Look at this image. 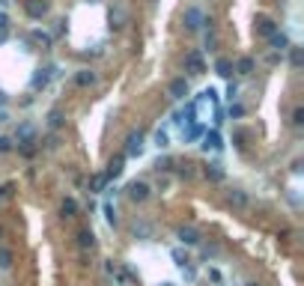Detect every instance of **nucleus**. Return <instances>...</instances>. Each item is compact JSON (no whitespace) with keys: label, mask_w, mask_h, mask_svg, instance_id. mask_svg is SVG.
<instances>
[{"label":"nucleus","mask_w":304,"mask_h":286,"mask_svg":"<svg viewBox=\"0 0 304 286\" xmlns=\"http://www.w3.org/2000/svg\"><path fill=\"white\" fill-rule=\"evenodd\" d=\"M155 146H158V149L170 146V137H167V131H164V128H158V131H155Z\"/></svg>","instance_id":"25"},{"label":"nucleus","mask_w":304,"mask_h":286,"mask_svg":"<svg viewBox=\"0 0 304 286\" xmlns=\"http://www.w3.org/2000/svg\"><path fill=\"white\" fill-rule=\"evenodd\" d=\"M269 42H272V48L275 51H290L293 45H290V39H287V33H272L269 36Z\"/></svg>","instance_id":"11"},{"label":"nucleus","mask_w":304,"mask_h":286,"mask_svg":"<svg viewBox=\"0 0 304 286\" xmlns=\"http://www.w3.org/2000/svg\"><path fill=\"white\" fill-rule=\"evenodd\" d=\"M293 122H296V125H302V122H304V110H302V107H296V113H293Z\"/></svg>","instance_id":"35"},{"label":"nucleus","mask_w":304,"mask_h":286,"mask_svg":"<svg viewBox=\"0 0 304 286\" xmlns=\"http://www.w3.org/2000/svg\"><path fill=\"white\" fill-rule=\"evenodd\" d=\"M90 3H99V0H90Z\"/></svg>","instance_id":"42"},{"label":"nucleus","mask_w":304,"mask_h":286,"mask_svg":"<svg viewBox=\"0 0 304 286\" xmlns=\"http://www.w3.org/2000/svg\"><path fill=\"white\" fill-rule=\"evenodd\" d=\"M78 245H81V251H93L96 248V233L93 230H81L78 233Z\"/></svg>","instance_id":"10"},{"label":"nucleus","mask_w":304,"mask_h":286,"mask_svg":"<svg viewBox=\"0 0 304 286\" xmlns=\"http://www.w3.org/2000/svg\"><path fill=\"white\" fill-rule=\"evenodd\" d=\"M203 149H212V152L221 149V134L218 131H206L203 134Z\"/></svg>","instance_id":"14"},{"label":"nucleus","mask_w":304,"mask_h":286,"mask_svg":"<svg viewBox=\"0 0 304 286\" xmlns=\"http://www.w3.org/2000/svg\"><path fill=\"white\" fill-rule=\"evenodd\" d=\"M293 51V66H302V48H290Z\"/></svg>","instance_id":"33"},{"label":"nucleus","mask_w":304,"mask_h":286,"mask_svg":"<svg viewBox=\"0 0 304 286\" xmlns=\"http://www.w3.org/2000/svg\"><path fill=\"white\" fill-rule=\"evenodd\" d=\"M15 143H18L24 152H33V143H36V125L21 122V125H18V131H15Z\"/></svg>","instance_id":"1"},{"label":"nucleus","mask_w":304,"mask_h":286,"mask_svg":"<svg viewBox=\"0 0 304 286\" xmlns=\"http://www.w3.org/2000/svg\"><path fill=\"white\" fill-rule=\"evenodd\" d=\"M158 286H173V284H158Z\"/></svg>","instance_id":"41"},{"label":"nucleus","mask_w":304,"mask_h":286,"mask_svg":"<svg viewBox=\"0 0 304 286\" xmlns=\"http://www.w3.org/2000/svg\"><path fill=\"white\" fill-rule=\"evenodd\" d=\"M185 69H188L191 75H203V72H206V63H203L200 51H191V54L185 57Z\"/></svg>","instance_id":"6"},{"label":"nucleus","mask_w":304,"mask_h":286,"mask_svg":"<svg viewBox=\"0 0 304 286\" xmlns=\"http://www.w3.org/2000/svg\"><path fill=\"white\" fill-rule=\"evenodd\" d=\"M104 185H107V176H104V173H96V176L90 179V194H101Z\"/></svg>","instance_id":"17"},{"label":"nucleus","mask_w":304,"mask_h":286,"mask_svg":"<svg viewBox=\"0 0 304 286\" xmlns=\"http://www.w3.org/2000/svg\"><path fill=\"white\" fill-rule=\"evenodd\" d=\"M24 9H27V15H30L33 21H42V18L48 15V9H51V6H48V0H27V3H24Z\"/></svg>","instance_id":"4"},{"label":"nucleus","mask_w":304,"mask_h":286,"mask_svg":"<svg viewBox=\"0 0 304 286\" xmlns=\"http://www.w3.org/2000/svg\"><path fill=\"white\" fill-rule=\"evenodd\" d=\"M227 95H230V98H236V95H239V87H236V84H230V87H227Z\"/></svg>","instance_id":"36"},{"label":"nucleus","mask_w":304,"mask_h":286,"mask_svg":"<svg viewBox=\"0 0 304 286\" xmlns=\"http://www.w3.org/2000/svg\"><path fill=\"white\" fill-rule=\"evenodd\" d=\"M203 173H206L209 182H224V167H221V164H206Z\"/></svg>","instance_id":"15"},{"label":"nucleus","mask_w":304,"mask_h":286,"mask_svg":"<svg viewBox=\"0 0 304 286\" xmlns=\"http://www.w3.org/2000/svg\"><path fill=\"white\" fill-rule=\"evenodd\" d=\"M0 197H3V188H0Z\"/></svg>","instance_id":"43"},{"label":"nucleus","mask_w":304,"mask_h":286,"mask_svg":"<svg viewBox=\"0 0 304 286\" xmlns=\"http://www.w3.org/2000/svg\"><path fill=\"white\" fill-rule=\"evenodd\" d=\"M75 81H78L81 87H93V84H96L99 78H96V72H90V69H81V72L75 75Z\"/></svg>","instance_id":"16"},{"label":"nucleus","mask_w":304,"mask_h":286,"mask_svg":"<svg viewBox=\"0 0 304 286\" xmlns=\"http://www.w3.org/2000/svg\"><path fill=\"white\" fill-rule=\"evenodd\" d=\"M236 72H239V75H251V72H254V60H251V57H239Z\"/></svg>","instance_id":"22"},{"label":"nucleus","mask_w":304,"mask_h":286,"mask_svg":"<svg viewBox=\"0 0 304 286\" xmlns=\"http://www.w3.org/2000/svg\"><path fill=\"white\" fill-rule=\"evenodd\" d=\"M0 236H3V233H0Z\"/></svg>","instance_id":"44"},{"label":"nucleus","mask_w":304,"mask_h":286,"mask_svg":"<svg viewBox=\"0 0 304 286\" xmlns=\"http://www.w3.org/2000/svg\"><path fill=\"white\" fill-rule=\"evenodd\" d=\"M48 125L57 131V128L63 125V113H60V110H51V113H48Z\"/></svg>","instance_id":"24"},{"label":"nucleus","mask_w":304,"mask_h":286,"mask_svg":"<svg viewBox=\"0 0 304 286\" xmlns=\"http://www.w3.org/2000/svg\"><path fill=\"white\" fill-rule=\"evenodd\" d=\"M230 203H233V206H248L251 200H248V194H245L242 188H233V191H230Z\"/></svg>","instance_id":"20"},{"label":"nucleus","mask_w":304,"mask_h":286,"mask_svg":"<svg viewBox=\"0 0 304 286\" xmlns=\"http://www.w3.org/2000/svg\"><path fill=\"white\" fill-rule=\"evenodd\" d=\"M215 72H218L221 78H230V75H233V60H227V57H218V60H215Z\"/></svg>","instance_id":"13"},{"label":"nucleus","mask_w":304,"mask_h":286,"mask_svg":"<svg viewBox=\"0 0 304 286\" xmlns=\"http://www.w3.org/2000/svg\"><path fill=\"white\" fill-rule=\"evenodd\" d=\"M3 104H6V93L0 90V107H3Z\"/></svg>","instance_id":"38"},{"label":"nucleus","mask_w":304,"mask_h":286,"mask_svg":"<svg viewBox=\"0 0 304 286\" xmlns=\"http://www.w3.org/2000/svg\"><path fill=\"white\" fill-rule=\"evenodd\" d=\"M125 194H128L131 203H143V200H149V185L146 182H131Z\"/></svg>","instance_id":"5"},{"label":"nucleus","mask_w":304,"mask_h":286,"mask_svg":"<svg viewBox=\"0 0 304 286\" xmlns=\"http://www.w3.org/2000/svg\"><path fill=\"white\" fill-rule=\"evenodd\" d=\"M51 72H54V69H45V72H39V75L33 78V90H45V87H48V81H51Z\"/></svg>","instance_id":"18"},{"label":"nucleus","mask_w":304,"mask_h":286,"mask_svg":"<svg viewBox=\"0 0 304 286\" xmlns=\"http://www.w3.org/2000/svg\"><path fill=\"white\" fill-rule=\"evenodd\" d=\"M0 6H9V0H0Z\"/></svg>","instance_id":"39"},{"label":"nucleus","mask_w":304,"mask_h":286,"mask_svg":"<svg viewBox=\"0 0 304 286\" xmlns=\"http://www.w3.org/2000/svg\"><path fill=\"white\" fill-rule=\"evenodd\" d=\"M107 18H110V27H113V30H122V27L128 24V12H125L122 6H113Z\"/></svg>","instance_id":"7"},{"label":"nucleus","mask_w":304,"mask_h":286,"mask_svg":"<svg viewBox=\"0 0 304 286\" xmlns=\"http://www.w3.org/2000/svg\"><path fill=\"white\" fill-rule=\"evenodd\" d=\"M215 45H218V36H215V33H206V48L215 51Z\"/></svg>","instance_id":"31"},{"label":"nucleus","mask_w":304,"mask_h":286,"mask_svg":"<svg viewBox=\"0 0 304 286\" xmlns=\"http://www.w3.org/2000/svg\"><path fill=\"white\" fill-rule=\"evenodd\" d=\"M134 236L146 239V236H152V227H149V224H134Z\"/></svg>","instance_id":"29"},{"label":"nucleus","mask_w":304,"mask_h":286,"mask_svg":"<svg viewBox=\"0 0 304 286\" xmlns=\"http://www.w3.org/2000/svg\"><path fill=\"white\" fill-rule=\"evenodd\" d=\"M33 42H39V45H45V48H48V45H51V36H48V33H42V30H33Z\"/></svg>","instance_id":"27"},{"label":"nucleus","mask_w":304,"mask_h":286,"mask_svg":"<svg viewBox=\"0 0 304 286\" xmlns=\"http://www.w3.org/2000/svg\"><path fill=\"white\" fill-rule=\"evenodd\" d=\"M245 286H260V284H245Z\"/></svg>","instance_id":"40"},{"label":"nucleus","mask_w":304,"mask_h":286,"mask_svg":"<svg viewBox=\"0 0 304 286\" xmlns=\"http://www.w3.org/2000/svg\"><path fill=\"white\" fill-rule=\"evenodd\" d=\"M209 278H212L215 284H221V272H218V269H209Z\"/></svg>","instance_id":"37"},{"label":"nucleus","mask_w":304,"mask_h":286,"mask_svg":"<svg viewBox=\"0 0 304 286\" xmlns=\"http://www.w3.org/2000/svg\"><path fill=\"white\" fill-rule=\"evenodd\" d=\"M137 155H143V134H140V131L128 134V140H125V155H122V158H137Z\"/></svg>","instance_id":"3"},{"label":"nucleus","mask_w":304,"mask_h":286,"mask_svg":"<svg viewBox=\"0 0 304 286\" xmlns=\"http://www.w3.org/2000/svg\"><path fill=\"white\" fill-rule=\"evenodd\" d=\"M0 269H3V272H9V269H12V251H9V248H3V245H0Z\"/></svg>","instance_id":"23"},{"label":"nucleus","mask_w":304,"mask_h":286,"mask_svg":"<svg viewBox=\"0 0 304 286\" xmlns=\"http://www.w3.org/2000/svg\"><path fill=\"white\" fill-rule=\"evenodd\" d=\"M6 36H9V18L6 12H0V42H6Z\"/></svg>","instance_id":"26"},{"label":"nucleus","mask_w":304,"mask_h":286,"mask_svg":"<svg viewBox=\"0 0 304 286\" xmlns=\"http://www.w3.org/2000/svg\"><path fill=\"white\" fill-rule=\"evenodd\" d=\"M170 95L173 98H185L188 95V81L185 78H173L170 81Z\"/></svg>","instance_id":"9"},{"label":"nucleus","mask_w":304,"mask_h":286,"mask_svg":"<svg viewBox=\"0 0 304 286\" xmlns=\"http://www.w3.org/2000/svg\"><path fill=\"white\" fill-rule=\"evenodd\" d=\"M122 161H125L122 155H119V158H113V161L107 164V173H104V176H107V179H116V176L122 173Z\"/></svg>","instance_id":"19"},{"label":"nucleus","mask_w":304,"mask_h":286,"mask_svg":"<svg viewBox=\"0 0 304 286\" xmlns=\"http://www.w3.org/2000/svg\"><path fill=\"white\" fill-rule=\"evenodd\" d=\"M9 149H12V140H9V137H3V134H0V152H9Z\"/></svg>","instance_id":"34"},{"label":"nucleus","mask_w":304,"mask_h":286,"mask_svg":"<svg viewBox=\"0 0 304 286\" xmlns=\"http://www.w3.org/2000/svg\"><path fill=\"white\" fill-rule=\"evenodd\" d=\"M173 260H176V266H182V269H185V266L191 263V260H188V254H185V251H179V248L173 251Z\"/></svg>","instance_id":"30"},{"label":"nucleus","mask_w":304,"mask_h":286,"mask_svg":"<svg viewBox=\"0 0 304 286\" xmlns=\"http://www.w3.org/2000/svg\"><path fill=\"white\" fill-rule=\"evenodd\" d=\"M182 24H185V30H188V33H197V30L206 24L203 9H200V6H188V9H185V15H182Z\"/></svg>","instance_id":"2"},{"label":"nucleus","mask_w":304,"mask_h":286,"mask_svg":"<svg viewBox=\"0 0 304 286\" xmlns=\"http://www.w3.org/2000/svg\"><path fill=\"white\" fill-rule=\"evenodd\" d=\"M60 212H63V218H75V212H78V203H75L72 197H66V200L60 203Z\"/></svg>","instance_id":"21"},{"label":"nucleus","mask_w":304,"mask_h":286,"mask_svg":"<svg viewBox=\"0 0 304 286\" xmlns=\"http://www.w3.org/2000/svg\"><path fill=\"white\" fill-rule=\"evenodd\" d=\"M257 33H260V36H272V33H278V24H275L272 18H260V21H257Z\"/></svg>","instance_id":"12"},{"label":"nucleus","mask_w":304,"mask_h":286,"mask_svg":"<svg viewBox=\"0 0 304 286\" xmlns=\"http://www.w3.org/2000/svg\"><path fill=\"white\" fill-rule=\"evenodd\" d=\"M176 239H179L182 245H200V233H197L194 227H179V230H176Z\"/></svg>","instance_id":"8"},{"label":"nucleus","mask_w":304,"mask_h":286,"mask_svg":"<svg viewBox=\"0 0 304 286\" xmlns=\"http://www.w3.org/2000/svg\"><path fill=\"white\" fill-rule=\"evenodd\" d=\"M104 218H107V224H110V227H116V209H113L110 203H104Z\"/></svg>","instance_id":"28"},{"label":"nucleus","mask_w":304,"mask_h":286,"mask_svg":"<svg viewBox=\"0 0 304 286\" xmlns=\"http://www.w3.org/2000/svg\"><path fill=\"white\" fill-rule=\"evenodd\" d=\"M242 113H245V107H242L239 101H236V104H230V116H236V119H239Z\"/></svg>","instance_id":"32"}]
</instances>
